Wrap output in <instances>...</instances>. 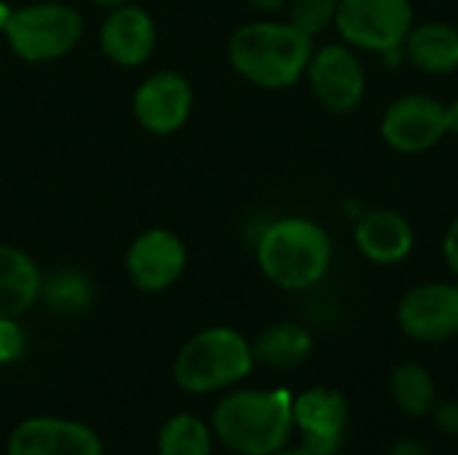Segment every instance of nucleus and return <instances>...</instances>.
<instances>
[{
    "instance_id": "obj_1",
    "label": "nucleus",
    "mask_w": 458,
    "mask_h": 455,
    "mask_svg": "<svg viewBox=\"0 0 458 455\" xmlns=\"http://www.w3.org/2000/svg\"><path fill=\"white\" fill-rule=\"evenodd\" d=\"M217 440L239 455H274L290 442L293 394L274 392H233L215 408Z\"/></svg>"
},
{
    "instance_id": "obj_2",
    "label": "nucleus",
    "mask_w": 458,
    "mask_h": 455,
    "mask_svg": "<svg viewBox=\"0 0 458 455\" xmlns=\"http://www.w3.org/2000/svg\"><path fill=\"white\" fill-rule=\"evenodd\" d=\"M311 38L295 24L252 21L233 32L228 56L239 75L263 88H287L309 67Z\"/></svg>"
},
{
    "instance_id": "obj_3",
    "label": "nucleus",
    "mask_w": 458,
    "mask_h": 455,
    "mask_svg": "<svg viewBox=\"0 0 458 455\" xmlns=\"http://www.w3.org/2000/svg\"><path fill=\"white\" fill-rule=\"evenodd\" d=\"M333 260V244L322 225L306 217H282L271 223L258 241V265L268 282L282 290H309L325 279Z\"/></svg>"
},
{
    "instance_id": "obj_4",
    "label": "nucleus",
    "mask_w": 458,
    "mask_h": 455,
    "mask_svg": "<svg viewBox=\"0 0 458 455\" xmlns=\"http://www.w3.org/2000/svg\"><path fill=\"white\" fill-rule=\"evenodd\" d=\"M255 365L252 346L231 327H212L191 338L174 362V381L193 394L239 383Z\"/></svg>"
},
{
    "instance_id": "obj_5",
    "label": "nucleus",
    "mask_w": 458,
    "mask_h": 455,
    "mask_svg": "<svg viewBox=\"0 0 458 455\" xmlns=\"http://www.w3.org/2000/svg\"><path fill=\"white\" fill-rule=\"evenodd\" d=\"M3 32L16 56L27 62H51L78 43L81 13L64 3H38L11 11Z\"/></svg>"
},
{
    "instance_id": "obj_6",
    "label": "nucleus",
    "mask_w": 458,
    "mask_h": 455,
    "mask_svg": "<svg viewBox=\"0 0 458 455\" xmlns=\"http://www.w3.org/2000/svg\"><path fill=\"white\" fill-rule=\"evenodd\" d=\"M335 27L349 46L389 54L403 48L413 29V5L411 0H341Z\"/></svg>"
},
{
    "instance_id": "obj_7",
    "label": "nucleus",
    "mask_w": 458,
    "mask_h": 455,
    "mask_svg": "<svg viewBox=\"0 0 458 455\" xmlns=\"http://www.w3.org/2000/svg\"><path fill=\"white\" fill-rule=\"evenodd\" d=\"M317 99L338 115L360 107L365 97V70L349 43H327L311 54L306 67Z\"/></svg>"
},
{
    "instance_id": "obj_8",
    "label": "nucleus",
    "mask_w": 458,
    "mask_h": 455,
    "mask_svg": "<svg viewBox=\"0 0 458 455\" xmlns=\"http://www.w3.org/2000/svg\"><path fill=\"white\" fill-rule=\"evenodd\" d=\"M400 330L419 343H445L458 335V284L413 287L397 306Z\"/></svg>"
},
{
    "instance_id": "obj_9",
    "label": "nucleus",
    "mask_w": 458,
    "mask_h": 455,
    "mask_svg": "<svg viewBox=\"0 0 458 455\" xmlns=\"http://www.w3.org/2000/svg\"><path fill=\"white\" fill-rule=\"evenodd\" d=\"M293 424L303 434V448L314 455H338L346 442L349 402L338 389L314 386L293 397Z\"/></svg>"
},
{
    "instance_id": "obj_10",
    "label": "nucleus",
    "mask_w": 458,
    "mask_h": 455,
    "mask_svg": "<svg viewBox=\"0 0 458 455\" xmlns=\"http://www.w3.org/2000/svg\"><path fill=\"white\" fill-rule=\"evenodd\" d=\"M445 134V105L427 94L400 97L381 118V137L397 153H424Z\"/></svg>"
},
{
    "instance_id": "obj_11",
    "label": "nucleus",
    "mask_w": 458,
    "mask_h": 455,
    "mask_svg": "<svg viewBox=\"0 0 458 455\" xmlns=\"http://www.w3.org/2000/svg\"><path fill=\"white\" fill-rule=\"evenodd\" d=\"M8 455H102V442L83 424L64 418H30L13 429Z\"/></svg>"
},
{
    "instance_id": "obj_12",
    "label": "nucleus",
    "mask_w": 458,
    "mask_h": 455,
    "mask_svg": "<svg viewBox=\"0 0 458 455\" xmlns=\"http://www.w3.org/2000/svg\"><path fill=\"white\" fill-rule=\"evenodd\" d=\"M126 268L140 290L161 292L180 279L185 268V247L169 231H145L129 247Z\"/></svg>"
},
{
    "instance_id": "obj_13",
    "label": "nucleus",
    "mask_w": 458,
    "mask_h": 455,
    "mask_svg": "<svg viewBox=\"0 0 458 455\" xmlns=\"http://www.w3.org/2000/svg\"><path fill=\"white\" fill-rule=\"evenodd\" d=\"M191 105V86L177 72H156L134 94V115L153 134L177 131L188 121Z\"/></svg>"
},
{
    "instance_id": "obj_14",
    "label": "nucleus",
    "mask_w": 458,
    "mask_h": 455,
    "mask_svg": "<svg viewBox=\"0 0 458 455\" xmlns=\"http://www.w3.org/2000/svg\"><path fill=\"white\" fill-rule=\"evenodd\" d=\"M99 40L107 59H113L121 67H137L153 54L156 27L142 8L123 3L105 19Z\"/></svg>"
},
{
    "instance_id": "obj_15",
    "label": "nucleus",
    "mask_w": 458,
    "mask_h": 455,
    "mask_svg": "<svg viewBox=\"0 0 458 455\" xmlns=\"http://www.w3.org/2000/svg\"><path fill=\"white\" fill-rule=\"evenodd\" d=\"M354 241L370 263L394 265L413 252V228L400 212L370 209L357 220Z\"/></svg>"
},
{
    "instance_id": "obj_16",
    "label": "nucleus",
    "mask_w": 458,
    "mask_h": 455,
    "mask_svg": "<svg viewBox=\"0 0 458 455\" xmlns=\"http://www.w3.org/2000/svg\"><path fill=\"white\" fill-rule=\"evenodd\" d=\"M403 51L421 72L448 75L458 70V29L445 21H424L408 32Z\"/></svg>"
},
{
    "instance_id": "obj_17",
    "label": "nucleus",
    "mask_w": 458,
    "mask_h": 455,
    "mask_svg": "<svg viewBox=\"0 0 458 455\" xmlns=\"http://www.w3.org/2000/svg\"><path fill=\"white\" fill-rule=\"evenodd\" d=\"M40 287L35 263L21 249L0 244V319L21 316L38 300Z\"/></svg>"
},
{
    "instance_id": "obj_18",
    "label": "nucleus",
    "mask_w": 458,
    "mask_h": 455,
    "mask_svg": "<svg viewBox=\"0 0 458 455\" xmlns=\"http://www.w3.org/2000/svg\"><path fill=\"white\" fill-rule=\"evenodd\" d=\"M311 333L298 322H276L252 346V357L274 370H295L311 357Z\"/></svg>"
},
{
    "instance_id": "obj_19",
    "label": "nucleus",
    "mask_w": 458,
    "mask_h": 455,
    "mask_svg": "<svg viewBox=\"0 0 458 455\" xmlns=\"http://www.w3.org/2000/svg\"><path fill=\"white\" fill-rule=\"evenodd\" d=\"M389 392H392L394 405L411 418L432 416V410L437 405L435 378L427 367H421L416 362H405V365L394 367V373L389 378Z\"/></svg>"
},
{
    "instance_id": "obj_20",
    "label": "nucleus",
    "mask_w": 458,
    "mask_h": 455,
    "mask_svg": "<svg viewBox=\"0 0 458 455\" xmlns=\"http://www.w3.org/2000/svg\"><path fill=\"white\" fill-rule=\"evenodd\" d=\"M212 434L204 421L191 413L169 418L158 434V455H209Z\"/></svg>"
},
{
    "instance_id": "obj_21",
    "label": "nucleus",
    "mask_w": 458,
    "mask_h": 455,
    "mask_svg": "<svg viewBox=\"0 0 458 455\" xmlns=\"http://www.w3.org/2000/svg\"><path fill=\"white\" fill-rule=\"evenodd\" d=\"M46 300L56 308V311H81L89 306L91 290L89 282L81 274L72 271H62L56 276H51L43 287Z\"/></svg>"
},
{
    "instance_id": "obj_22",
    "label": "nucleus",
    "mask_w": 458,
    "mask_h": 455,
    "mask_svg": "<svg viewBox=\"0 0 458 455\" xmlns=\"http://www.w3.org/2000/svg\"><path fill=\"white\" fill-rule=\"evenodd\" d=\"M338 3L341 0H290V24L314 38L330 21H335Z\"/></svg>"
},
{
    "instance_id": "obj_23",
    "label": "nucleus",
    "mask_w": 458,
    "mask_h": 455,
    "mask_svg": "<svg viewBox=\"0 0 458 455\" xmlns=\"http://www.w3.org/2000/svg\"><path fill=\"white\" fill-rule=\"evenodd\" d=\"M24 351V333L16 319H0V365L19 359Z\"/></svg>"
},
{
    "instance_id": "obj_24",
    "label": "nucleus",
    "mask_w": 458,
    "mask_h": 455,
    "mask_svg": "<svg viewBox=\"0 0 458 455\" xmlns=\"http://www.w3.org/2000/svg\"><path fill=\"white\" fill-rule=\"evenodd\" d=\"M432 421H435V426H437L440 432L458 437V402L456 400H445V402H440V400H437V405H435V410H432Z\"/></svg>"
},
{
    "instance_id": "obj_25",
    "label": "nucleus",
    "mask_w": 458,
    "mask_h": 455,
    "mask_svg": "<svg viewBox=\"0 0 458 455\" xmlns=\"http://www.w3.org/2000/svg\"><path fill=\"white\" fill-rule=\"evenodd\" d=\"M443 255H445V263L448 268L458 276V217L451 223L448 233H445V241H443Z\"/></svg>"
},
{
    "instance_id": "obj_26",
    "label": "nucleus",
    "mask_w": 458,
    "mask_h": 455,
    "mask_svg": "<svg viewBox=\"0 0 458 455\" xmlns=\"http://www.w3.org/2000/svg\"><path fill=\"white\" fill-rule=\"evenodd\" d=\"M386 455H432L421 442H416V440H400V442H394L392 448H389V453Z\"/></svg>"
},
{
    "instance_id": "obj_27",
    "label": "nucleus",
    "mask_w": 458,
    "mask_h": 455,
    "mask_svg": "<svg viewBox=\"0 0 458 455\" xmlns=\"http://www.w3.org/2000/svg\"><path fill=\"white\" fill-rule=\"evenodd\" d=\"M445 129H448V134L458 137V99L445 107Z\"/></svg>"
},
{
    "instance_id": "obj_28",
    "label": "nucleus",
    "mask_w": 458,
    "mask_h": 455,
    "mask_svg": "<svg viewBox=\"0 0 458 455\" xmlns=\"http://www.w3.org/2000/svg\"><path fill=\"white\" fill-rule=\"evenodd\" d=\"M247 3H252L258 11H266V13H274V11H279L287 0H247Z\"/></svg>"
},
{
    "instance_id": "obj_29",
    "label": "nucleus",
    "mask_w": 458,
    "mask_h": 455,
    "mask_svg": "<svg viewBox=\"0 0 458 455\" xmlns=\"http://www.w3.org/2000/svg\"><path fill=\"white\" fill-rule=\"evenodd\" d=\"M274 455H314V453H311L309 448H303V445H298V448H287V445H284L282 451H276Z\"/></svg>"
},
{
    "instance_id": "obj_30",
    "label": "nucleus",
    "mask_w": 458,
    "mask_h": 455,
    "mask_svg": "<svg viewBox=\"0 0 458 455\" xmlns=\"http://www.w3.org/2000/svg\"><path fill=\"white\" fill-rule=\"evenodd\" d=\"M97 5H105V8H118V5H123V3H129V0H94Z\"/></svg>"
},
{
    "instance_id": "obj_31",
    "label": "nucleus",
    "mask_w": 458,
    "mask_h": 455,
    "mask_svg": "<svg viewBox=\"0 0 458 455\" xmlns=\"http://www.w3.org/2000/svg\"><path fill=\"white\" fill-rule=\"evenodd\" d=\"M8 16H11V11H5V8H0V27H5V21H8Z\"/></svg>"
}]
</instances>
